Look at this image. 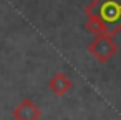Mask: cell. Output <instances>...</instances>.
<instances>
[{
    "label": "cell",
    "mask_w": 121,
    "mask_h": 120,
    "mask_svg": "<svg viewBox=\"0 0 121 120\" xmlns=\"http://www.w3.org/2000/svg\"><path fill=\"white\" fill-rule=\"evenodd\" d=\"M42 115V110L38 108V105L30 100V98H25L22 100L15 108H13V117L17 120H38Z\"/></svg>",
    "instance_id": "obj_3"
},
{
    "label": "cell",
    "mask_w": 121,
    "mask_h": 120,
    "mask_svg": "<svg viewBox=\"0 0 121 120\" xmlns=\"http://www.w3.org/2000/svg\"><path fill=\"white\" fill-rule=\"evenodd\" d=\"M88 52L99 62V63H106L108 60H111L116 52H118V45L113 40V37L109 35H98L95 37V40L88 45Z\"/></svg>",
    "instance_id": "obj_2"
},
{
    "label": "cell",
    "mask_w": 121,
    "mask_h": 120,
    "mask_svg": "<svg viewBox=\"0 0 121 120\" xmlns=\"http://www.w3.org/2000/svg\"><path fill=\"white\" fill-rule=\"evenodd\" d=\"M48 87H50V90H52L55 95L63 97L65 93H68V92L71 90V80H70L63 72H58V73H55V75L50 78Z\"/></svg>",
    "instance_id": "obj_4"
},
{
    "label": "cell",
    "mask_w": 121,
    "mask_h": 120,
    "mask_svg": "<svg viewBox=\"0 0 121 120\" xmlns=\"http://www.w3.org/2000/svg\"><path fill=\"white\" fill-rule=\"evenodd\" d=\"M85 15L101 22L104 34L113 37L121 30V0H93L85 9Z\"/></svg>",
    "instance_id": "obj_1"
},
{
    "label": "cell",
    "mask_w": 121,
    "mask_h": 120,
    "mask_svg": "<svg viewBox=\"0 0 121 120\" xmlns=\"http://www.w3.org/2000/svg\"><path fill=\"white\" fill-rule=\"evenodd\" d=\"M86 29H88L95 37H98V35H106V34H104L103 24L98 22L96 19H88V20H86Z\"/></svg>",
    "instance_id": "obj_5"
}]
</instances>
